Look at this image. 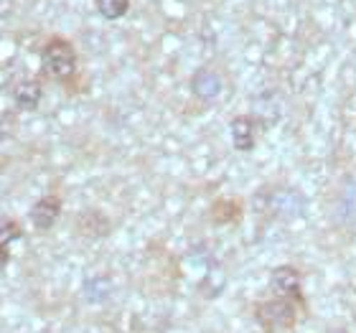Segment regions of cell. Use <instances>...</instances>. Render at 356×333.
<instances>
[{"mask_svg": "<svg viewBox=\"0 0 356 333\" xmlns=\"http://www.w3.org/2000/svg\"><path fill=\"white\" fill-rule=\"evenodd\" d=\"M257 323H260L265 331L277 333V331H288V328L296 326L298 320V308L293 300L288 298H273V300H265V303L257 305Z\"/></svg>", "mask_w": 356, "mask_h": 333, "instance_id": "7a4b0ae2", "label": "cell"}, {"mask_svg": "<svg viewBox=\"0 0 356 333\" xmlns=\"http://www.w3.org/2000/svg\"><path fill=\"white\" fill-rule=\"evenodd\" d=\"M59 214H61V199L54 196V193H49V196H41V199L31 206L29 219H31V224H33V229L49 232L54 224H56Z\"/></svg>", "mask_w": 356, "mask_h": 333, "instance_id": "277c9868", "label": "cell"}, {"mask_svg": "<svg viewBox=\"0 0 356 333\" xmlns=\"http://www.w3.org/2000/svg\"><path fill=\"white\" fill-rule=\"evenodd\" d=\"M273 290L280 298H288L293 303H303V280L296 267L280 265L273 270Z\"/></svg>", "mask_w": 356, "mask_h": 333, "instance_id": "3957f363", "label": "cell"}, {"mask_svg": "<svg viewBox=\"0 0 356 333\" xmlns=\"http://www.w3.org/2000/svg\"><path fill=\"white\" fill-rule=\"evenodd\" d=\"M13 104L23 112H33L44 99V87L38 79H21L13 84Z\"/></svg>", "mask_w": 356, "mask_h": 333, "instance_id": "5b68a950", "label": "cell"}, {"mask_svg": "<svg viewBox=\"0 0 356 333\" xmlns=\"http://www.w3.org/2000/svg\"><path fill=\"white\" fill-rule=\"evenodd\" d=\"M21 237H23L21 224H15L13 219H3V222H0V245L3 247H10Z\"/></svg>", "mask_w": 356, "mask_h": 333, "instance_id": "9c48e42d", "label": "cell"}, {"mask_svg": "<svg viewBox=\"0 0 356 333\" xmlns=\"http://www.w3.org/2000/svg\"><path fill=\"white\" fill-rule=\"evenodd\" d=\"M8 262H10V247L0 245V270H6Z\"/></svg>", "mask_w": 356, "mask_h": 333, "instance_id": "30bf717a", "label": "cell"}, {"mask_svg": "<svg viewBox=\"0 0 356 333\" xmlns=\"http://www.w3.org/2000/svg\"><path fill=\"white\" fill-rule=\"evenodd\" d=\"M97 13L107 21H118L130 10V0H95Z\"/></svg>", "mask_w": 356, "mask_h": 333, "instance_id": "ba28073f", "label": "cell"}, {"mask_svg": "<svg viewBox=\"0 0 356 333\" xmlns=\"http://www.w3.org/2000/svg\"><path fill=\"white\" fill-rule=\"evenodd\" d=\"M232 143L239 153H247V150L254 148V120L252 117H234L232 120Z\"/></svg>", "mask_w": 356, "mask_h": 333, "instance_id": "8992f818", "label": "cell"}, {"mask_svg": "<svg viewBox=\"0 0 356 333\" xmlns=\"http://www.w3.org/2000/svg\"><path fill=\"white\" fill-rule=\"evenodd\" d=\"M79 229H82L84 237H104L107 229H110V222L99 211H87L79 219Z\"/></svg>", "mask_w": 356, "mask_h": 333, "instance_id": "52a82bcc", "label": "cell"}, {"mask_svg": "<svg viewBox=\"0 0 356 333\" xmlns=\"http://www.w3.org/2000/svg\"><path fill=\"white\" fill-rule=\"evenodd\" d=\"M41 67L56 82H72L76 76V51L67 38L54 36L41 49Z\"/></svg>", "mask_w": 356, "mask_h": 333, "instance_id": "6da1fadb", "label": "cell"}]
</instances>
